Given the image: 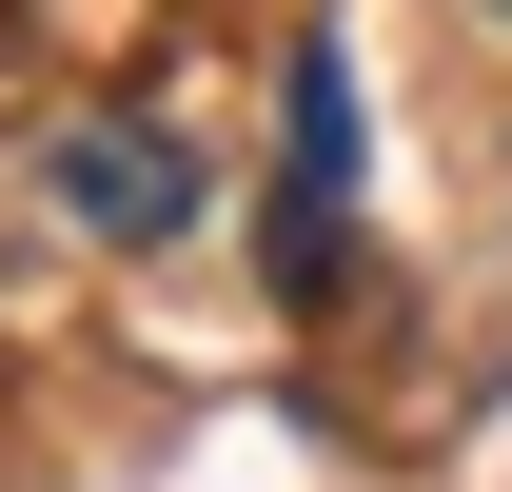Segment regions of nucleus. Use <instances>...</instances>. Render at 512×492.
<instances>
[{
    "label": "nucleus",
    "mask_w": 512,
    "mask_h": 492,
    "mask_svg": "<svg viewBox=\"0 0 512 492\" xmlns=\"http://www.w3.org/2000/svg\"><path fill=\"white\" fill-rule=\"evenodd\" d=\"M60 217L119 237V256H158V237L197 217V158H178L158 119H79V138H60Z\"/></svg>",
    "instance_id": "2"
},
{
    "label": "nucleus",
    "mask_w": 512,
    "mask_h": 492,
    "mask_svg": "<svg viewBox=\"0 0 512 492\" xmlns=\"http://www.w3.org/2000/svg\"><path fill=\"white\" fill-rule=\"evenodd\" d=\"M493 20H512V0H493Z\"/></svg>",
    "instance_id": "3"
},
{
    "label": "nucleus",
    "mask_w": 512,
    "mask_h": 492,
    "mask_svg": "<svg viewBox=\"0 0 512 492\" xmlns=\"http://www.w3.org/2000/svg\"><path fill=\"white\" fill-rule=\"evenodd\" d=\"M276 276L335 296L355 276V60L296 40V138H276Z\"/></svg>",
    "instance_id": "1"
}]
</instances>
